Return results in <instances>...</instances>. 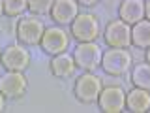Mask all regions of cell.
<instances>
[{
    "label": "cell",
    "instance_id": "cell-1",
    "mask_svg": "<svg viewBox=\"0 0 150 113\" xmlns=\"http://www.w3.org/2000/svg\"><path fill=\"white\" fill-rule=\"evenodd\" d=\"M101 66L111 75H122L131 68V55L126 47H112L101 55Z\"/></svg>",
    "mask_w": 150,
    "mask_h": 113
},
{
    "label": "cell",
    "instance_id": "cell-2",
    "mask_svg": "<svg viewBox=\"0 0 150 113\" xmlns=\"http://www.w3.org/2000/svg\"><path fill=\"white\" fill-rule=\"evenodd\" d=\"M101 47L96 41H81L75 47V64L83 68L84 72H94L101 64Z\"/></svg>",
    "mask_w": 150,
    "mask_h": 113
},
{
    "label": "cell",
    "instance_id": "cell-3",
    "mask_svg": "<svg viewBox=\"0 0 150 113\" xmlns=\"http://www.w3.org/2000/svg\"><path fill=\"white\" fill-rule=\"evenodd\" d=\"M71 34L79 41H94L100 34V23L90 13H77L71 21Z\"/></svg>",
    "mask_w": 150,
    "mask_h": 113
},
{
    "label": "cell",
    "instance_id": "cell-4",
    "mask_svg": "<svg viewBox=\"0 0 150 113\" xmlns=\"http://www.w3.org/2000/svg\"><path fill=\"white\" fill-rule=\"evenodd\" d=\"M43 23L40 21L36 15H26L19 21L17 25V36L23 44L26 45H36L41 41V36H43Z\"/></svg>",
    "mask_w": 150,
    "mask_h": 113
},
{
    "label": "cell",
    "instance_id": "cell-5",
    "mask_svg": "<svg viewBox=\"0 0 150 113\" xmlns=\"http://www.w3.org/2000/svg\"><path fill=\"white\" fill-rule=\"evenodd\" d=\"M101 89H103L101 79L98 77V75H94L92 72H86L77 79V83H75V96L81 102L88 104V102L98 100Z\"/></svg>",
    "mask_w": 150,
    "mask_h": 113
},
{
    "label": "cell",
    "instance_id": "cell-6",
    "mask_svg": "<svg viewBox=\"0 0 150 113\" xmlns=\"http://www.w3.org/2000/svg\"><path fill=\"white\" fill-rule=\"evenodd\" d=\"M41 47L51 55H56V53H62V51L68 49L69 45V36L64 28L60 26H49L43 30V36H41Z\"/></svg>",
    "mask_w": 150,
    "mask_h": 113
},
{
    "label": "cell",
    "instance_id": "cell-7",
    "mask_svg": "<svg viewBox=\"0 0 150 113\" xmlns=\"http://www.w3.org/2000/svg\"><path fill=\"white\" fill-rule=\"evenodd\" d=\"M98 102L105 113H120L126 107V92L122 91V87L111 85V87L101 89Z\"/></svg>",
    "mask_w": 150,
    "mask_h": 113
},
{
    "label": "cell",
    "instance_id": "cell-8",
    "mask_svg": "<svg viewBox=\"0 0 150 113\" xmlns=\"http://www.w3.org/2000/svg\"><path fill=\"white\" fill-rule=\"evenodd\" d=\"M105 41L111 47H128L131 45V25L122 19H116L105 28Z\"/></svg>",
    "mask_w": 150,
    "mask_h": 113
},
{
    "label": "cell",
    "instance_id": "cell-9",
    "mask_svg": "<svg viewBox=\"0 0 150 113\" xmlns=\"http://www.w3.org/2000/svg\"><path fill=\"white\" fill-rule=\"evenodd\" d=\"M4 68L6 70H15V72H23L28 64H30V53L23 45H8L0 55Z\"/></svg>",
    "mask_w": 150,
    "mask_h": 113
},
{
    "label": "cell",
    "instance_id": "cell-10",
    "mask_svg": "<svg viewBox=\"0 0 150 113\" xmlns=\"http://www.w3.org/2000/svg\"><path fill=\"white\" fill-rule=\"evenodd\" d=\"M26 91V77L23 72L8 70L4 75H0V92L6 98H17Z\"/></svg>",
    "mask_w": 150,
    "mask_h": 113
},
{
    "label": "cell",
    "instance_id": "cell-11",
    "mask_svg": "<svg viewBox=\"0 0 150 113\" xmlns=\"http://www.w3.org/2000/svg\"><path fill=\"white\" fill-rule=\"evenodd\" d=\"M79 13V4L77 0H54L53 8H51V15L56 23L60 25H68L71 23Z\"/></svg>",
    "mask_w": 150,
    "mask_h": 113
},
{
    "label": "cell",
    "instance_id": "cell-12",
    "mask_svg": "<svg viewBox=\"0 0 150 113\" xmlns=\"http://www.w3.org/2000/svg\"><path fill=\"white\" fill-rule=\"evenodd\" d=\"M126 106L133 113H144L150 111V91L141 87H133L126 94Z\"/></svg>",
    "mask_w": 150,
    "mask_h": 113
},
{
    "label": "cell",
    "instance_id": "cell-13",
    "mask_svg": "<svg viewBox=\"0 0 150 113\" xmlns=\"http://www.w3.org/2000/svg\"><path fill=\"white\" fill-rule=\"evenodd\" d=\"M75 59L73 55L66 53V51H62V53H56L53 56V60H51V72H53L56 77H69L73 72H75Z\"/></svg>",
    "mask_w": 150,
    "mask_h": 113
},
{
    "label": "cell",
    "instance_id": "cell-14",
    "mask_svg": "<svg viewBox=\"0 0 150 113\" xmlns=\"http://www.w3.org/2000/svg\"><path fill=\"white\" fill-rule=\"evenodd\" d=\"M120 19L128 25H135L144 19V2L143 0H124L120 4Z\"/></svg>",
    "mask_w": 150,
    "mask_h": 113
},
{
    "label": "cell",
    "instance_id": "cell-15",
    "mask_svg": "<svg viewBox=\"0 0 150 113\" xmlns=\"http://www.w3.org/2000/svg\"><path fill=\"white\" fill-rule=\"evenodd\" d=\"M131 44L146 49L150 47V21L146 19H141L139 23H135L131 26Z\"/></svg>",
    "mask_w": 150,
    "mask_h": 113
},
{
    "label": "cell",
    "instance_id": "cell-16",
    "mask_svg": "<svg viewBox=\"0 0 150 113\" xmlns=\"http://www.w3.org/2000/svg\"><path fill=\"white\" fill-rule=\"evenodd\" d=\"M131 81H133L135 87L141 89H146L150 91V64H135L133 72H131Z\"/></svg>",
    "mask_w": 150,
    "mask_h": 113
},
{
    "label": "cell",
    "instance_id": "cell-17",
    "mask_svg": "<svg viewBox=\"0 0 150 113\" xmlns=\"http://www.w3.org/2000/svg\"><path fill=\"white\" fill-rule=\"evenodd\" d=\"M26 8H28L26 0H4V13L9 17L21 15Z\"/></svg>",
    "mask_w": 150,
    "mask_h": 113
},
{
    "label": "cell",
    "instance_id": "cell-18",
    "mask_svg": "<svg viewBox=\"0 0 150 113\" xmlns=\"http://www.w3.org/2000/svg\"><path fill=\"white\" fill-rule=\"evenodd\" d=\"M26 2L32 13H47V11H51L54 0H26Z\"/></svg>",
    "mask_w": 150,
    "mask_h": 113
},
{
    "label": "cell",
    "instance_id": "cell-19",
    "mask_svg": "<svg viewBox=\"0 0 150 113\" xmlns=\"http://www.w3.org/2000/svg\"><path fill=\"white\" fill-rule=\"evenodd\" d=\"M144 17L150 21V0H146V2H144Z\"/></svg>",
    "mask_w": 150,
    "mask_h": 113
},
{
    "label": "cell",
    "instance_id": "cell-20",
    "mask_svg": "<svg viewBox=\"0 0 150 113\" xmlns=\"http://www.w3.org/2000/svg\"><path fill=\"white\" fill-rule=\"evenodd\" d=\"M79 4H83V6H92V4H96L98 0H77Z\"/></svg>",
    "mask_w": 150,
    "mask_h": 113
},
{
    "label": "cell",
    "instance_id": "cell-21",
    "mask_svg": "<svg viewBox=\"0 0 150 113\" xmlns=\"http://www.w3.org/2000/svg\"><path fill=\"white\" fill-rule=\"evenodd\" d=\"M4 106H6V96L0 92V111H4Z\"/></svg>",
    "mask_w": 150,
    "mask_h": 113
},
{
    "label": "cell",
    "instance_id": "cell-22",
    "mask_svg": "<svg viewBox=\"0 0 150 113\" xmlns=\"http://www.w3.org/2000/svg\"><path fill=\"white\" fill-rule=\"evenodd\" d=\"M146 62L150 64V47H146Z\"/></svg>",
    "mask_w": 150,
    "mask_h": 113
},
{
    "label": "cell",
    "instance_id": "cell-23",
    "mask_svg": "<svg viewBox=\"0 0 150 113\" xmlns=\"http://www.w3.org/2000/svg\"><path fill=\"white\" fill-rule=\"evenodd\" d=\"M4 13V0H0V15Z\"/></svg>",
    "mask_w": 150,
    "mask_h": 113
}]
</instances>
